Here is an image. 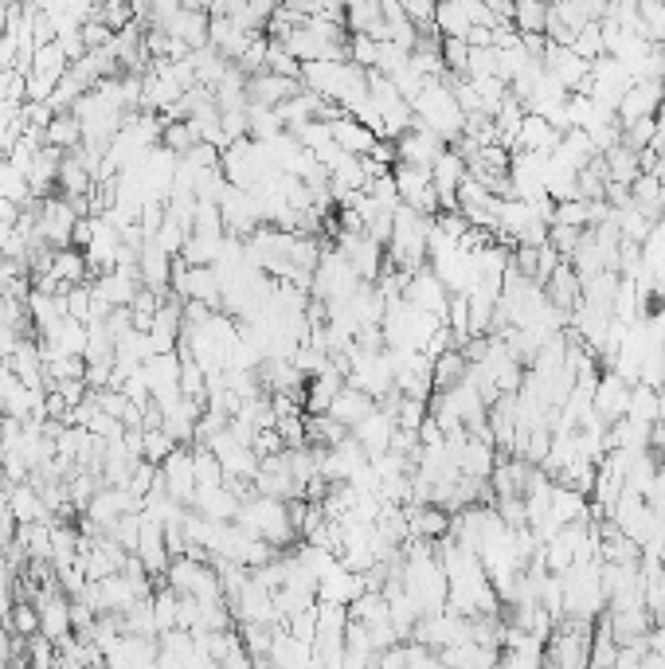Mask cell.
I'll return each instance as SVG.
<instances>
[{"label": "cell", "mask_w": 665, "mask_h": 669, "mask_svg": "<svg viewBox=\"0 0 665 669\" xmlns=\"http://www.w3.org/2000/svg\"><path fill=\"white\" fill-rule=\"evenodd\" d=\"M552 16L560 20V24H568L572 32H579L583 24H591L595 16L587 12V4L583 0H552Z\"/></svg>", "instance_id": "cell-33"}, {"label": "cell", "mask_w": 665, "mask_h": 669, "mask_svg": "<svg viewBox=\"0 0 665 669\" xmlns=\"http://www.w3.org/2000/svg\"><path fill=\"white\" fill-rule=\"evenodd\" d=\"M329 130H333V141H337L345 153H356V157H368V153H372V145H376V134H372L364 122H356L353 114L333 118V122H329Z\"/></svg>", "instance_id": "cell-14"}, {"label": "cell", "mask_w": 665, "mask_h": 669, "mask_svg": "<svg viewBox=\"0 0 665 669\" xmlns=\"http://www.w3.org/2000/svg\"><path fill=\"white\" fill-rule=\"evenodd\" d=\"M0 196H4V200H16V204H24V200L32 196L28 173H24L20 165H12L8 157H0Z\"/></svg>", "instance_id": "cell-25"}, {"label": "cell", "mask_w": 665, "mask_h": 669, "mask_svg": "<svg viewBox=\"0 0 665 669\" xmlns=\"http://www.w3.org/2000/svg\"><path fill=\"white\" fill-rule=\"evenodd\" d=\"M603 161H607V180H619V184H630V180L642 173V157L630 145H622V141L603 153Z\"/></svg>", "instance_id": "cell-22"}, {"label": "cell", "mask_w": 665, "mask_h": 669, "mask_svg": "<svg viewBox=\"0 0 665 669\" xmlns=\"http://www.w3.org/2000/svg\"><path fill=\"white\" fill-rule=\"evenodd\" d=\"M180 8H188V12H208L212 0H180Z\"/></svg>", "instance_id": "cell-38"}, {"label": "cell", "mask_w": 665, "mask_h": 669, "mask_svg": "<svg viewBox=\"0 0 665 669\" xmlns=\"http://www.w3.org/2000/svg\"><path fill=\"white\" fill-rule=\"evenodd\" d=\"M443 67L446 71H454V75H466V67H470V44L462 40V36H443Z\"/></svg>", "instance_id": "cell-32"}, {"label": "cell", "mask_w": 665, "mask_h": 669, "mask_svg": "<svg viewBox=\"0 0 665 669\" xmlns=\"http://www.w3.org/2000/svg\"><path fill=\"white\" fill-rule=\"evenodd\" d=\"M579 235H583V227H572V223H548V243H552L564 259H572V251L579 247Z\"/></svg>", "instance_id": "cell-35"}, {"label": "cell", "mask_w": 665, "mask_h": 669, "mask_svg": "<svg viewBox=\"0 0 665 669\" xmlns=\"http://www.w3.org/2000/svg\"><path fill=\"white\" fill-rule=\"evenodd\" d=\"M662 102H665V83H658V79H638V83H630L626 94H622L619 122H634V118L658 114Z\"/></svg>", "instance_id": "cell-6"}, {"label": "cell", "mask_w": 665, "mask_h": 669, "mask_svg": "<svg viewBox=\"0 0 665 669\" xmlns=\"http://www.w3.org/2000/svg\"><path fill=\"white\" fill-rule=\"evenodd\" d=\"M8 630L12 634H20V638H32V634H40V611H36V603L32 599H16L12 603V611H8Z\"/></svg>", "instance_id": "cell-27"}, {"label": "cell", "mask_w": 665, "mask_h": 669, "mask_svg": "<svg viewBox=\"0 0 665 669\" xmlns=\"http://www.w3.org/2000/svg\"><path fill=\"white\" fill-rule=\"evenodd\" d=\"M658 302H662V306H665V286H662V290H658Z\"/></svg>", "instance_id": "cell-40"}, {"label": "cell", "mask_w": 665, "mask_h": 669, "mask_svg": "<svg viewBox=\"0 0 665 669\" xmlns=\"http://www.w3.org/2000/svg\"><path fill=\"white\" fill-rule=\"evenodd\" d=\"M247 4H251V8H255V12L263 16V20H270V12H274V8L282 4V0H247Z\"/></svg>", "instance_id": "cell-37"}, {"label": "cell", "mask_w": 665, "mask_h": 669, "mask_svg": "<svg viewBox=\"0 0 665 669\" xmlns=\"http://www.w3.org/2000/svg\"><path fill=\"white\" fill-rule=\"evenodd\" d=\"M79 32H83V44H87V51L114 44V28H106V24L98 20V16H87V20L79 24Z\"/></svg>", "instance_id": "cell-36"}, {"label": "cell", "mask_w": 665, "mask_h": 669, "mask_svg": "<svg viewBox=\"0 0 665 669\" xmlns=\"http://www.w3.org/2000/svg\"><path fill=\"white\" fill-rule=\"evenodd\" d=\"M396 141V161H403V165H419V169H431L435 165V157L446 149V141L435 130H427V126H411V130H403L399 137H392Z\"/></svg>", "instance_id": "cell-4"}, {"label": "cell", "mask_w": 665, "mask_h": 669, "mask_svg": "<svg viewBox=\"0 0 665 669\" xmlns=\"http://www.w3.org/2000/svg\"><path fill=\"white\" fill-rule=\"evenodd\" d=\"M302 90L298 79H282V75H274V71H255V75H247V102L251 106H278V102H286V98H294Z\"/></svg>", "instance_id": "cell-8"}, {"label": "cell", "mask_w": 665, "mask_h": 669, "mask_svg": "<svg viewBox=\"0 0 665 669\" xmlns=\"http://www.w3.org/2000/svg\"><path fill=\"white\" fill-rule=\"evenodd\" d=\"M44 145H59V149H79L83 145V122L75 110H55L44 130Z\"/></svg>", "instance_id": "cell-16"}, {"label": "cell", "mask_w": 665, "mask_h": 669, "mask_svg": "<svg viewBox=\"0 0 665 669\" xmlns=\"http://www.w3.org/2000/svg\"><path fill=\"white\" fill-rule=\"evenodd\" d=\"M251 36L255 32H247V28H239L235 20H223V16H208V44L220 51L223 59H239L243 55V47L251 44Z\"/></svg>", "instance_id": "cell-12"}, {"label": "cell", "mask_w": 665, "mask_h": 669, "mask_svg": "<svg viewBox=\"0 0 665 669\" xmlns=\"http://www.w3.org/2000/svg\"><path fill=\"white\" fill-rule=\"evenodd\" d=\"M177 439L165 431V427H145V446H141V458L145 462H153V466H161L173 450H177Z\"/></svg>", "instance_id": "cell-28"}, {"label": "cell", "mask_w": 665, "mask_h": 669, "mask_svg": "<svg viewBox=\"0 0 665 669\" xmlns=\"http://www.w3.org/2000/svg\"><path fill=\"white\" fill-rule=\"evenodd\" d=\"M403 298L411 302V306H419V310L435 313L439 321H446V302H450V290H446V282L431 270V263L419 270H411V278H407V286H403Z\"/></svg>", "instance_id": "cell-3"}, {"label": "cell", "mask_w": 665, "mask_h": 669, "mask_svg": "<svg viewBox=\"0 0 665 669\" xmlns=\"http://www.w3.org/2000/svg\"><path fill=\"white\" fill-rule=\"evenodd\" d=\"M650 141H654V114L622 122V145H630L634 153H642V149H650Z\"/></svg>", "instance_id": "cell-31"}, {"label": "cell", "mask_w": 665, "mask_h": 669, "mask_svg": "<svg viewBox=\"0 0 665 669\" xmlns=\"http://www.w3.org/2000/svg\"><path fill=\"white\" fill-rule=\"evenodd\" d=\"M630 380H622L615 368H603V376H599V384H595V396H591V411L599 415V419H607V423H615L622 419L626 411H630Z\"/></svg>", "instance_id": "cell-5"}, {"label": "cell", "mask_w": 665, "mask_h": 669, "mask_svg": "<svg viewBox=\"0 0 665 669\" xmlns=\"http://www.w3.org/2000/svg\"><path fill=\"white\" fill-rule=\"evenodd\" d=\"M411 106H415V122H419V126H427V130H435L446 145L466 130V114H462V106H458L454 90L443 83V75H439V79H427L423 90L411 98Z\"/></svg>", "instance_id": "cell-1"}, {"label": "cell", "mask_w": 665, "mask_h": 669, "mask_svg": "<svg viewBox=\"0 0 665 669\" xmlns=\"http://www.w3.org/2000/svg\"><path fill=\"white\" fill-rule=\"evenodd\" d=\"M407 525H411V536H427V540H439V536L450 533V509L435 505V501H407Z\"/></svg>", "instance_id": "cell-10"}, {"label": "cell", "mask_w": 665, "mask_h": 669, "mask_svg": "<svg viewBox=\"0 0 665 669\" xmlns=\"http://www.w3.org/2000/svg\"><path fill=\"white\" fill-rule=\"evenodd\" d=\"M466 368H470V360L466 353L454 345V349H446L435 357V368H431V380H435V392H446V388H454V384H462L466 380Z\"/></svg>", "instance_id": "cell-20"}, {"label": "cell", "mask_w": 665, "mask_h": 669, "mask_svg": "<svg viewBox=\"0 0 665 669\" xmlns=\"http://www.w3.org/2000/svg\"><path fill=\"white\" fill-rule=\"evenodd\" d=\"M266 71H274V75H282V79H298V83H302V59L282 44V40H274V36H270V51H266Z\"/></svg>", "instance_id": "cell-26"}, {"label": "cell", "mask_w": 665, "mask_h": 669, "mask_svg": "<svg viewBox=\"0 0 665 669\" xmlns=\"http://www.w3.org/2000/svg\"><path fill=\"white\" fill-rule=\"evenodd\" d=\"M90 16H98L106 28H114V32H122V28H130L133 24V8L130 0H102L98 8H90Z\"/></svg>", "instance_id": "cell-29"}, {"label": "cell", "mask_w": 665, "mask_h": 669, "mask_svg": "<svg viewBox=\"0 0 665 669\" xmlns=\"http://www.w3.org/2000/svg\"><path fill=\"white\" fill-rule=\"evenodd\" d=\"M341 388H345V372H341V368L329 360V364H325L317 376H310V380H306V411H310V415L329 411V403H333V396H337Z\"/></svg>", "instance_id": "cell-11"}, {"label": "cell", "mask_w": 665, "mask_h": 669, "mask_svg": "<svg viewBox=\"0 0 665 669\" xmlns=\"http://www.w3.org/2000/svg\"><path fill=\"white\" fill-rule=\"evenodd\" d=\"M662 353H665V345H662Z\"/></svg>", "instance_id": "cell-41"}, {"label": "cell", "mask_w": 665, "mask_h": 669, "mask_svg": "<svg viewBox=\"0 0 665 669\" xmlns=\"http://www.w3.org/2000/svg\"><path fill=\"white\" fill-rule=\"evenodd\" d=\"M380 24H384V8H380V0H345V28H349V32L372 36Z\"/></svg>", "instance_id": "cell-21"}, {"label": "cell", "mask_w": 665, "mask_h": 669, "mask_svg": "<svg viewBox=\"0 0 665 669\" xmlns=\"http://www.w3.org/2000/svg\"><path fill=\"white\" fill-rule=\"evenodd\" d=\"M392 177H396L399 200H403V204H411V208L423 212V216H439V188H435V180H431V169L396 161V165H392Z\"/></svg>", "instance_id": "cell-2"}, {"label": "cell", "mask_w": 665, "mask_h": 669, "mask_svg": "<svg viewBox=\"0 0 665 669\" xmlns=\"http://www.w3.org/2000/svg\"><path fill=\"white\" fill-rule=\"evenodd\" d=\"M353 435L360 439L364 446V454L372 458V454H384V450H392V435H396V419L376 403L360 423L353 427Z\"/></svg>", "instance_id": "cell-7"}, {"label": "cell", "mask_w": 665, "mask_h": 669, "mask_svg": "<svg viewBox=\"0 0 665 669\" xmlns=\"http://www.w3.org/2000/svg\"><path fill=\"white\" fill-rule=\"evenodd\" d=\"M67 67H71V59H67L63 44L51 40V44L36 47V55H32V71H28V75H40V79H47V83L55 87V83L67 75Z\"/></svg>", "instance_id": "cell-19"}, {"label": "cell", "mask_w": 665, "mask_h": 669, "mask_svg": "<svg viewBox=\"0 0 665 669\" xmlns=\"http://www.w3.org/2000/svg\"><path fill=\"white\" fill-rule=\"evenodd\" d=\"M349 619H360V623H368V626L388 623V619H392V603H388L384 591L364 587L356 599H349Z\"/></svg>", "instance_id": "cell-17"}, {"label": "cell", "mask_w": 665, "mask_h": 669, "mask_svg": "<svg viewBox=\"0 0 665 669\" xmlns=\"http://www.w3.org/2000/svg\"><path fill=\"white\" fill-rule=\"evenodd\" d=\"M270 662H274V666H313V646L310 642H302V638H294L286 626H278Z\"/></svg>", "instance_id": "cell-18"}, {"label": "cell", "mask_w": 665, "mask_h": 669, "mask_svg": "<svg viewBox=\"0 0 665 669\" xmlns=\"http://www.w3.org/2000/svg\"><path fill=\"white\" fill-rule=\"evenodd\" d=\"M372 407H376V400H372V396H368L364 388H353V384H345V388H341V392L333 396V403H329V415H333L337 423H345V427L353 431L356 423H360V419H364V415H368Z\"/></svg>", "instance_id": "cell-15"}, {"label": "cell", "mask_w": 665, "mask_h": 669, "mask_svg": "<svg viewBox=\"0 0 665 669\" xmlns=\"http://www.w3.org/2000/svg\"><path fill=\"white\" fill-rule=\"evenodd\" d=\"M544 298L556 306V310L572 313L583 302V278L576 274V267L564 259L560 267L548 274V282H544Z\"/></svg>", "instance_id": "cell-9"}, {"label": "cell", "mask_w": 665, "mask_h": 669, "mask_svg": "<svg viewBox=\"0 0 665 669\" xmlns=\"http://www.w3.org/2000/svg\"><path fill=\"white\" fill-rule=\"evenodd\" d=\"M435 32H439V36H462V40H466L470 16H466V8H462L458 0H439V4H435Z\"/></svg>", "instance_id": "cell-24"}, {"label": "cell", "mask_w": 665, "mask_h": 669, "mask_svg": "<svg viewBox=\"0 0 665 669\" xmlns=\"http://www.w3.org/2000/svg\"><path fill=\"white\" fill-rule=\"evenodd\" d=\"M376 55H380V40H372V36H364V32H349V59H353L356 67H376Z\"/></svg>", "instance_id": "cell-34"}, {"label": "cell", "mask_w": 665, "mask_h": 669, "mask_svg": "<svg viewBox=\"0 0 665 669\" xmlns=\"http://www.w3.org/2000/svg\"><path fill=\"white\" fill-rule=\"evenodd\" d=\"M572 51H579L583 59H599V55H607V47H603V24H599V20L583 24V28L576 32V40H572Z\"/></svg>", "instance_id": "cell-30"}, {"label": "cell", "mask_w": 665, "mask_h": 669, "mask_svg": "<svg viewBox=\"0 0 665 669\" xmlns=\"http://www.w3.org/2000/svg\"><path fill=\"white\" fill-rule=\"evenodd\" d=\"M560 137H564V134H560V130H552L544 114L529 110V114H525V122H521V134H517V145H513V149H529V153H552V149L560 145Z\"/></svg>", "instance_id": "cell-13"}, {"label": "cell", "mask_w": 665, "mask_h": 669, "mask_svg": "<svg viewBox=\"0 0 665 669\" xmlns=\"http://www.w3.org/2000/svg\"><path fill=\"white\" fill-rule=\"evenodd\" d=\"M79 4H87V8H98V4H102V0H79Z\"/></svg>", "instance_id": "cell-39"}, {"label": "cell", "mask_w": 665, "mask_h": 669, "mask_svg": "<svg viewBox=\"0 0 665 669\" xmlns=\"http://www.w3.org/2000/svg\"><path fill=\"white\" fill-rule=\"evenodd\" d=\"M548 4H552V0H513V28H517L521 36L544 32V28H548Z\"/></svg>", "instance_id": "cell-23"}]
</instances>
